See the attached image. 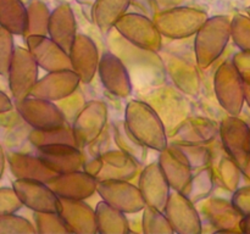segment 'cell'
I'll list each match as a JSON object with an SVG mask.
<instances>
[{
    "instance_id": "cell-1",
    "label": "cell",
    "mask_w": 250,
    "mask_h": 234,
    "mask_svg": "<svg viewBox=\"0 0 250 234\" xmlns=\"http://www.w3.org/2000/svg\"><path fill=\"white\" fill-rule=\"evenodd\" d=\"M125 122L129 132L148 149L160 153L168 146L165 123L149 102L131 100L125 110Z\"/></svg>"
},
{
    "instance_id": "cell-2",
    "label": "cell",
    "mask_w": 250,
    "mask_h": 234,
    "mask_svg": "<svg viewBox=\"0 0 250 234\" xmlns=\"http://www.w3.org/2000/svg\"><path fill=\"white\" fill-rule=\"evenodd\" d=\"M231 38V20L227 16H214L207 20L195 34L194 54L200 68L211 66L224 54Z\"/></svg>"
},
{
    "instance_id": "cell-3",
    "label": "cell",
    "mask_w": 250,
    "mask_h": 234,
    "mask_svg": "<svg viewBox=\"0 0 250 234\" xmlns=\"http://www.w3.org/2000/svg\"><path fill=\"white\" fill-rule=\"evenodd\" d=\"M214 89L217 101L233 116H239L246 102L244 82L233 60H229L217 68L214 78Z\"/></svg>"
},
{
    "instance_id": "cell-4",
    "label": "cell",
    "mask_w": 250,
    "mask_h": 234,
    "mask_svg": "<svg viewBox=\"0 0 250 234\" xmlns=\"http://www.w3.org/2000/svg\"><path fill=\"white\" fill-rule=\"evenodd\" d=\"M208 19V15L202 10L177 6L159 11L154 22L164 37L183 39L197 34Z\"/></svg>"
},
{
    "instance_id": "cell-5",
    "label": "cell",
    "mask_w": 250,
    "mask_h": 234,
    "mask_svg": "<svg viewBox=\"0 0 250 234\" xmlns=\"http://www.w3.org/2000/svg\"><path fill=\"white\" fill-rule=\"evenodd\" d=\"M138 166L139 163L131 155L117 149L95 155L84 162L83 170L94 176L98 182L106 179L131 180L138 172Z\"/></svg>"
},
{
    "instance_id": "cell-6",
    "label": "cell",
    "mask_w": 250,
    "mask_h": 234,
    "mask_svg": "<svg viewBox=\"0 0 250 234\" xmlns=\"http://www.w3.org/2000/svg\"><path fill=\"white\" fill-rule=\"evenodd\" d=\"M115 31L127 41L144 50L158 53L163 45V34L154 20L138 12L125 14L115 24Z\"/></svg>"
},
{
    "instance_id": "cell-7",
    "label": "cell",
    "mask_w": 250,
    "mask_h": 234,
    "mask_svg": "<svg viewBox=\"0 0 250 234\" xmlns=\"http://www.w3.org/2000/svg\"><path fill=\"white\" fill-rule=\"evenodd\" d=\"M15 107L22 121L32 129L49 131L65 124V115L60 107L50 100L28 97L15 101Z\"/></svg>"
},
{
    "instance_id": "cell-8",
    "label": "cell",
    "mask_w": 250,
    "mask_h": 234,
    "mask_svg": "<svg viewBox=\"0 0 250 234\" xmlns=\"http://www.w3.org/2000/svg\"><path fill=\"white\" fill-rule=\"evenodd\" d=\"M38 68L36 58L28 49L17 46L7 72V80L15 101L31 97L38 82Z\"/></svg>"
},
{
    "instance_id": "cell-9",
    "label": "cell",
    "mask_w": 250,
    "mask_h": 234,
    "mask_svg": "<svg viewBox=\"0 0 250 234\" xmlns=\"http://www.w3.org/2000/svg\"><path fill=\"white\" fill-rule=\"evenodd\" d=\"M97 192L102 200L125 214H136V212L143 211L144 207L146 206V202L139 187L132 184L129 180H99Z\"/></svg>"
},
{
    "instance_id": "cell-10",
    "label": "cell",
    "mask_w": 250,
    "mask_h": 234,
    "mask_svg": "<svg viewBox=\"0 0 250 234\" xmlns=\"http://www.w3.org/2000/svg\"><path fill=\"white\" fill-rule=\"evenodd\" d=\"M220 136L226 154L243 171L250 156V126L238 116L229 115L220 124Z\"/></svg>"
},
{
    "instance_id": "cell-11",
    "label": "cell",
    "mask_w": 250,
    "mask_h": 234,
    "mask_svg": "<svg viewBox=\"0 0 250 234\" xmlns=\"http://www.w3.org/2000/svg\"><path fill=\"white\" fill-rule=\"evenodd\" d=\"M107 122V107L99 100L85 102L73 121V131L80 148L90 145L99 139Z\"/></svg>"
},
{
    "instance_id": "cell-12",
    "label": "cell",
    "mask_w": 250,
    "mask_h": 234,
    "mask_svg": "<svg viewBox=\"0 0 250 234\" xmlns=\"http://www.w3.org/2000/svg\"><path fill=\"white\" fill-rule=\"evenodd\" d=\"M12 187L27 209L34 212H59L60 197L49 187L48 183L16 178Z\"/></svg>"
},
{
    "instance_id": "cell-13",
    "label": "cell",
    "mask_w": 250,
    "mask_h": 234,
    "mask_svg": "<svg viewBox=\"0 0 250 234\" xmlns=\"http://www.w3.org/2000/svg\"><path fill=\"white\" fill-rule=\"evenodd\" d=\"M98 73L105 89L117 98L129 97L132 93V80L126 63L117 54L105 51L100 56Z\"/></svg>"
},
{
    "instance_id": "cell-14",
    "label": "cell",
    "mask_w": 250,
    "mask_h": 234,
    "mask_svg": "<svg viewBox=\"0 0 250 234\" xmlns=\"http://www.w3.org/2000/svg\"><path fill=\"white\" fill-rule=\"evenodd\" d=\"M175 233L199 234L202 233V218L194 204L180 192L172 193L164 209Z\"/></svg>"
},
{
    "instance_id": "cell-15",
    "label": "cell",
    "mask_w": 250,
    "mask_h": 234,
    "mask_svg": "<svg viewBox=\"0 0 250 234\" xmlns=\"http://www.w3.org/2000/svg\"><path fill=\"white\" fill-rule=\"evenodd\" d=\"M24 39L27 49L44 71L54 72L72 68L70 54L49 36H28Z\"/></svg>"
},
{
    "instance_id": "cell-16",
    "label": "cell",
    "mask_w": 250,
    "mask_h": 234,
    "mask_svg": "<svg viewBox=\"0 0 250 234\" xmlns=\"http://www.w3.org/2000/svg\"><path fill=\"white\" fill-rule=\"evenodd\" d=\"M82 82L80 76L72 70H61L48 72V75L38 79L31 93V97L60 101L77 92L80 83Z\"/></svg>"
},
{
    "instance_id": "cell-17",
    "label": "cell",
    "mask_w": 250,
    "mask_h": 234,
    "mask_svg": "<svg viewBox=\"0 0 250 234\" xmlns=\"http://www.w3.org/2000/svg\"><path fill=\"white\" fill-rule=\"evenodd\" d=\"M49 187L63 199L85 200L98 189V179L84 170L56 175L48 182Z\"/></svg>"
},
{
    "instance_id": "cell-18",
    "label": "cell",
    "mask_w": 250,
    "mask_h": 234,
    "mask_svg": "<svg viewBox=\"0 0 250 234\" xmlns=\"http://www.w3.org/2000/svg\"><path fill=\"white\" fill-rule=\"evenodd\" d=\"M38 155L56 175L82 170L84 158L80 146L72 144H48L37 148Z\"/></svg>"
},
{
    "instance_id": "cell-19",
    "label": "cell",
    "mask_w": 250,
    "mask_h": 234,
    "mask_svg": "<svg viewBox=\"0 0 250 234\" xmlns=\"http://www.w3.org/2000/svg\"><path fill=\"white\" fill-rule=\"evenodd\" d=\"M138 187L146 205L164 211L171 195V185L164 171L161 170L159 161L149 163L144 167L139 176Z\"/></svg>"
},
{
    "instance_id": "cell-20",
    "label": "cell",
    "mask_w": 250,
    "mask_h": 234,
    "mask_svg": "<svg viewBox=\"0 0 250 234\" xmlns=\"http://www.w3.org/2000/svg\"><path fill=\"white\" fill-rule=\"evenodd\" d=\"M59 214L62 217L70 233H98L95 209L93 210L84 200L60 197Z\"/></svg>"
},
{
    "instance_id": "cell-21",
    "label": "cell",
    "mask_w": 250,
    "mask_h": 234,
    "mask_svg": "<svg viewBox=\"0 0 250 234\" xmlns=\"http://www.w3.org/2000/svg\"><path fill=\"white\" fill-rule=\"evenodd\" d=\"M72 70L80 76L82 83H90L99 67V50L92 38L85 34H77L70 50Z\"/></svg>"
},
{
    "instance_id": "cell-22",
    "label": "cell",
    "mask_w": 250,
    "mask_h": 234,
    "mask_svg": "<svg viewBox=\"0 0 250 234\" xmlns=\"http://www.w3.org/2000/svg\"><path fill=\"white\" fill-rule=\"evenodd\" d=\"M158 161L171 188L176 192L185 193L194 172L182 151L175 144H168L165 150L160 151Z\"/></svg>"
},
{
    "instance_id": "cell-23",
    "label": "cell",
    "mask_w": 250,
    "mask_h": 234,
    "mask_svg": "<svg viewBox=\"0 0 250 234\" xmlns=\"http://www.w3.org/2000/svg\"><path fill=\"white\" fill-rule=\"evenodd\" d=\"M48 36L70 53L77 37V22L70 5L62 2L51 11Z\"/></svg>"
},
{
    "instance_id": "cell-24",
    "label": "cell",
    "mask_w": 250,
    "mask_h": 234,
    "mask_svg": "<svg viewBox=\"0 0 250 234\" xmlns=\"http://www.w3.org/2000/svg\"><path fill=\"white\" fill-rule=\"evenodd\" d=\"M210 223L217 228V233H237L241 232L239 223L243 214L233 206L232 202L220 197H212L203 207Z\"/></svg>"
},
{
    "instance_id": "cell-25",
    "label": "cell",
    "mask_w": 250,
    "mask_h": 234,
    "mask_svg": "<svg viewBox=\"0 0 250 234\" xmlns=\"http://www.w3.org/2000/svg\"><path fill=\"white\" fill-rule=\"evenodd\" d=\"M9 166L12 175L19 179H37L48 183L56 176L39 155L26 153H11Z\"/></svg>"
},
{
    "instance_id": "cell-26",
    "label": "cell",
    "mask_w": 250,
    "mask_h": 234,
    "mask_svg": "<svg viewBox=\"0 0 250 234\" xmlns=\"http://www.w3.org/2000/svg\"><path fill=\"white\" fill-rule=\"evenodd\" d=\"M165 67L178 89L189 95L198 94L199 76H198V71L194 65H192L188 60H183V58L170 56L167 63H165Z\"/></svg>"
},
{
    "instance_id": "cell-27",
    "label": "cell",
    "mask_w": 250,
    "mask_h": 234,
    "mask_svg": "<svg viewBox=\"0 0 250 234\" xmlns=\"http://www.w3.org/2000/svg\"><path fill=\"white\" fill-rule=\"evenodd\" d=\"M131 0H97L93 9V22L102 31L109 34L120 19L126 14Z\"/></svg>"
},
{
    "instance_id": "cell-28",
    "label": "cell",
    "mask_w": 250,
    "mask_h": 234,
    "mask_svg": "<svg viewBox=\"0 0 250 234\" xmlns=\"http://www.w3.org/2000/svg\"><path fill=\"white\" fill-rule=\"evenodd\" d=\"M125 212L111 206L102 200L95 207L98 233L100 234H125L131 232L129 223Z\"/></svg>"
},
{
    "instance_id": "cell-29",
    "label": "cell",
    "mask_w": 250,
    "mask_h": 234,
    "mask_svg": "<svg viewBox=\"0 0 250 234\" xmlns=\"http://www.w3.org/2000/svg\"><path fill=\"white\" fill-rule=\"evenodd\" d=\"M28 9L21 0H0V24L15 36H24Z\"/></svg>"
},
{
    "instance_id": "cell-30",
    "label": "cell",
    "mask_w": 250,
    "mask_h": 234,
    "mask_svg": "<svg viewBox=\"0 0 250 234\" xmlns=\"http://www.w3.org/2000/svg\"><path fill=\"white\" fill-rule=\"evenodd\" d=\"M217 133V127L210 119L195 117V118L186 119L176 134L181 138V141L188 143H208L212 140Z\"/></svg>"
},
{
    "instance_id": "cell-31",
    "label": "cell",
    "mask_w": 250,
    "mask_h": 234,
    "mask_svg": "<svg viewBox=\"0 0 250 234\" xmlns=\"http://www.w3.org/2000/svg\"><path fill=\"white\" fill-rule=\"evenodd\" d=\"M114 139L116 145L122 151L131 155L139 165H143L148 154V148L141 143L127 128L126 122L116 121L112 124Z\"/></svg>"
},
{
    "instance_id": "cell-32",
    "label": "cell",
    "mask_w": 250,
    "mask_h": 234,
    "mask_svg": "<svg viewBox=\"0 0 250 234\" xmlns=\"http://www.w3.org/2000/svg\"><path fill=\"white\" fill-rule=\"evenodd\" d=\"M214 185L215 173L211 166L209 165L193 173V177L188 184L187 189L182 194H185L193 204H197V202L207 199L211 194Z\"/></svg>"
},
{
    "instance_id": "cell-33",
    "label": "cell",
    "mask_w": 250,
    "mask_h": 234,
    "mask_svg": "<svg viewBox=\"0 0 250 234\" xmlns=\"http://www.w3.org/2000/svg\"><path fill=\"white\" fill-rule=\"evenodd\" d=\"M28 140L33 146L38 148L42 145H48V144H72L78 146L77 139H76L73 127L63 126L55 129H49V131H38V129H32L28 133Z\"/></svg>"
},
{
    "instance_id": "cell-34",
    "label": "cell",
    "mask_w": 250,
    "mask_h": 234,
    "mask_svg": "<svg viewBox=\"0 0 250 234\" xmlns=\"http://www.w3.org/2000/svg\"><path fill=\"white\" fill-rule=\"evenodd\" d=\"M28 9V22L24 38L28 36H48L51 12L42 0H32Z\"/></svg>"
},
{
    "instance_id": "cell-35",
    "label": "cell",
    "mask_w": 250,
    "mask_h": 234,
    "mask_svg": "<svg viewBox=\"0 0 250 234\" xmlns=\"http://www.w3.org/2000/svg\"><path fill=\"white\" fill-rule=\"evenodd\" d=\"M142 227L146 234H173L172 226L163 210L146 205L142 214Z\"/></svg>"
},
{
    "instance_id": "cell-36",
    "label": "cell",
    "mask_w": 250,
    "mask_h": 234,
    "mask_svg": "<svg viewBox=\"0 0 250 234\" xmlns=\"http://www.w3.org/2000/svg\"><path fill=\"white\" fill-rule=\"evenodd\" d=\"M181 151L186 158L189 162L193 172L202 170L210 165L211 161V154L209 149L203 144L198 143H188V141H180V143H173Z\"/></svg>"
},
{
    "instance_id": "cell-37",
    "label": "cell",
    "mask_w": 250,
    "mask_h": 234,
    "mask_svg": "<svg viewBox=\"0 0 250 234\" xmlns=\"http://www.w3.org/2000/svg\"><path fill=\"white\" fill-rule=\"evenodd\" d=\"M38 233H70L59 212H34Z\"/></svg>"
},
{
    "instance_id": "cell-38",
    "label": "cell",
    "mask_w": 250,
    "mask_h": 234,
    "mask_svg": "<svg viewBox=\"0 0 250 234\" xmlns=\"http://www.w3.org/2000/svg\"><path fill=\"white\" fill-rule=\"evenodd\" d=\"M38 233L34 224L27 218L15 214H0V234H34Z\"/></svg>"
},
{
    "instance_id": "cell-39",
    "label": "cell",
    "mask_w": 250,
    "mask_h": 234,
    "mask_svg": "<svg viewBox=\"0 0 250 234\" xmlns=\"http://www.w3.org/2000/svg\"><path fill=\"white\" fill-rule=\"evenodd\" d=\"M231 38L241 51L250 53V17L236 15L231 20Z\"/></svg>"
},
{
    "instance_id": "cell-40",
    "label": "cell",
    "mask_w": 250,
    "mask_h": 234,
    "mask_svg": "<svg viewBox=\"0 0 250 234\" xmlns=\"http://www.w3.org/2000/svg\"><path fill=\"white\" fill-rule=\"evenodd\" d=\"M242 170L229 155L221 158L219 163V178L224 187L229 192H236L238 189Z\"/></svg>"
},
{
    "instance_id": "cell-41",
    "label": "cell",
    "mask_w": 250,
    "mask_h": 234,
    "mask_svg": "<svg viewBox=\"0 0 250 234\" xmlns=\"http://www.w3.org/2000/svg\"><path fill=\"white\" fill-rule=\"evenodd\" d=\"M12 36L14 34L11 32L1 27L0 29V73L2 76H7L12 58H14L15 49H16L14 45Z\"/></svg>"
},
{
    "instance_id": "cell-42",
    "label": "cell",
    "mask_w": 250,
    "mask_h": 234,
    "mask_svg": "<svg viewBox=\"0 0 250 234\" xmlns=\"http://www.w3.org/2000/svg\"><path fill=\"white\" fill-rule=\"evenodd\" d=\"M23 206L16 190L12 188L2 187L0 189V214H15Z\"/></svg>"
},
{
    "instance_id": "cell-43",
    "label": "cell",
    "mask_w": 250,
    "mask_h": 234,
    "mask_svg": "<svg viewBox=\"0 0 250 234\" xmlns=\"http://www.w3.org/2000/svg\"><path fill=\"white\" fill-rule=\"evenodd\" d=\"M232 204L243 216L250 214V185H246L233 192Z\"/></svg>"
},
{
    "instance_id": "cell-44",
    "label": "cell",
    "mask_w": 250,
    "mask_h": 234,
    "mask_svg": "<svg viewBox=\"0 0 250 234\" xmlns=\"http://www.w3.org/2000/svg\"><path fill=\"white\" fill-rule=\"evenodd\" d=\"M131 5L138 10V14L144 15L151 20L155 19L158 12L160 11L155 0H131Z\"/></svg>"
},
{
    "instance_id": "cell-45",
    "label": "cell",
    "mask_w": 250,
    "mask_h": 234,
    "mask_svg": "<svg viewBox=\"0 0 250 234\" xmlns=\"http://www.w3.org/2000/svg\"><path fill=\"white\" fill-rule=\"evenodd\" d=\"M243 77L244 82V94H246V102L250 107V67H241L238 68Z\"/></svg>"
},
{
    "instance_id": "cell-46",
    "label": "cell",
    "mask_w": 250,
    "mask_h": 234,
    "mask_svg": "<svg viewBox=\"0 0 250 234\" xmlns=\"http://www.w3.org/2000/svg\"><path fill=\"white\" fill-rule=\"evenodd\" d=\"M12 109H14V104H12L11 99L4 92L0 93V114L11 112Z\"/></svg>"
},
{
    "instance_id": "cell-47",
    "label": "cell",
    "mask_w": 250,
    "mask_h": 234,
    "mask_svg": "<svg viewBox=\"0 0 250 234\" xmlns=\"http://www.w3.org/2000/svg\"><path fill=\"white\" fill-rule=\"evenodd\" d=\"M156 4H158L159 10L164 11V10L173 9V7H177L183 0H155Z\"/></svg>"
},
{
    "instance_id": "cell-48",
    "label": "cell",
    "mask_w": 250,
    "mask_h": 234,
    "mask_svg": "<svg viewBox=\"0 0 250 234\" xmlns=\"http://www.w3.org/2000/svg\"><path fill=\"white\" fill-rule=\"evenodd\" d=\"M239 228H241L242 233L250 234V214H246V216L242 217Z\"/></svg>"
},
{
    "instance_id": "cell-49",
    "label": "cell",
    "mask_w": 250,
    "mask_h": 234,
    "mask_svg": "<svg viewBox=\"0 0 250 234\" xmlns=\"http://www.w3.org/2000/svg\"><path fill=\"white\" fill-rule=\"evenodd\" d=\"M242 172H243L244 177H246L247 179H248L249 182H250V156H249L248 161H247V165H246V167L243 168V171H242Z\"/></svg>"
},
{
    "instance_id": "cell-50",
    "label": "cell",
    "mask_w": 250,
    "mask_h": 234,
    "mask_svg": "<svg viewBox=\"0 0 250 234\" xmlns=\"http://www.w3.org/2000/svg\"><path fill=\"white\" fill-rule=\"evenodd\" d=\"M5 157H6V156H5L4 149H1V155H0V158H1V176L4 175L5 167H6V166H5Z\"/></svg>"
},
{
    "instance_id": "cell-51",
    "label": "cell",
    "mask_w": 250,
    "mask_h": 234,
    "mask_svg": "<svg viewBox=\"0 0 250 234\" xmlns=\"http://www.w3.org/2000/svg\"><path fill=\"white\" fill-rule=\"evenodd\" d=\"M247 11H248V15H249V17H250V6L248 7V10H247Z\"/></svg>"
}]
</instances>
